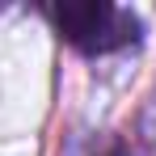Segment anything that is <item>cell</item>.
Wrapping results in <instances>:
<instances>
[{
  "label": "cell",
  "mask_w": 156,
  "mask_h": 156,
  "mask_svg": "<svg viewBox=\"0 0 156 156\" xmlns=\"http://www.w3.org/2000/svg\"><path fill=\"white\" fill-rule=\"evenodd\" d=\"M51 21H55V34L89 59L135 47L144 34L139 17L110 0H59V4H51Z\"/></svg>",
  "instance_id": "cell-1"
}]
</instances>
